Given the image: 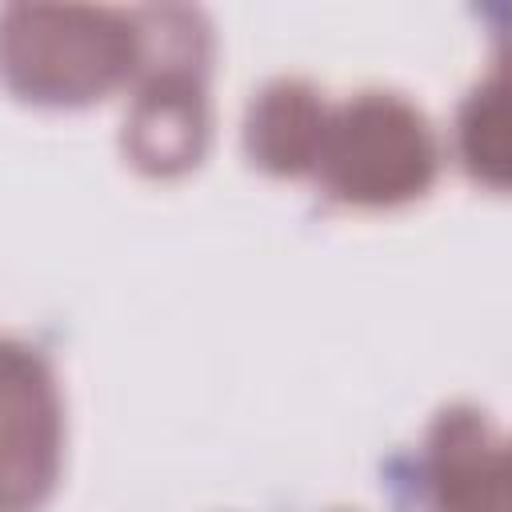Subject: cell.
Listing matches in <instances>:
<instances>
[{
  "label": "cell",
  "mask_w": 512,
  "mask_h": 512,
  "mask_svg": "<svg viewBox=\"0 0 512 512\" xmlns=\"http://www.w3.org/2000/svg\"><path fill=\"white\" fill-rule=\"evenodd\" d=\"M432 512H512V440H496L476 412H444L424 468Z\"/></svg>",
  "instance_id": "5"
},
{
  "label": "cell",
  "mask_w": 512,
  "mask_h": 512,
  "mask_svg": "<svg viewBox=\"0 0 512 512\" xmlns=\"http://www.w3.org/2000/svg\"><path fill=\"white\" fill-rule=\"evenodd\" d=\"M192 48H196L192 32L180 44H172V52L152 64L148 84L132 104L124 152L148 176L188 172L204 156L208 100H204V64Z\"/></svg>",
  "instance_id": "3"
},
{
  "label": "cell",
  "mask_w": 512,
  "mask_h": 512,
  "mask_svg": "<svg viewBox=\"0 0 512 512\" xmlns=\"http://www.w3.org/2000/svg\"><path fill=\"white\" fill-rule=\"evenodd\" d=\"M328 116L332 112L308 84H296V80L272 84L248 112L244 144H248L252 164L276 176L316 172Z\"/></svg>",
  "instance_id": "6"
},
{
  "label": "cell",
  "mask_w": 512,
  "mask_h": 512,
  "mask_svg": "<svg viewBox=\"0 0 512 512\" xmlns=\"http://www.w3.org/2000/svg\"><path fill=\"white\" fill-rule=\"evenodd\" d=\"M316 176L344 204L396 208L432 184L436 140L412 104L364 92L328 116Z\"/></svg>",
  "instance_id": "2"
},
{
  "label": "cell",
  "mask_w": 512,
  "mask_h": 512,
  "mask_svg": "<svg viewBox=\"0 0 512 512\" xmlns=\"http://www.w3.org/2000/svg\"><path fill=\"white\" fill-rule=\"evenodd\" d=\"M136 60L140 36L116 12L12 8L4 20L8 88L32 104H92L112 92Z\"/></svg>",
  "instance_id": "1"
},
{
  "label": "cell",
  "mask_w": 512,
  "mask_h": 512,
  "mask_svg": "<svg viewBox=\"0 0 512 512\" xmlns=\"http://www.w3.org/2000/svg\"><path fill=\"white\" fill-rule=\"evenodd\" d=\"M60 460V404L40 356L4 348V504L40 508Z\"/></svg>",
  "instance_id": "4"
},
{
  "label": "cell",
  "mask_w": 512,
  "mask_h": 512,
  "mask_svg": "<svg viewBox=\"0 0 512 512\" xmlns=\"http://www.w3.org/2000/svg\"><path fill=\"white\" fill-rule=\"evenodd\" d=\"M456 148L472 180L512 192V40H504L488 76L464 100Z\"/></svg>",
  "instance_id": "7"
}]
</instances>
